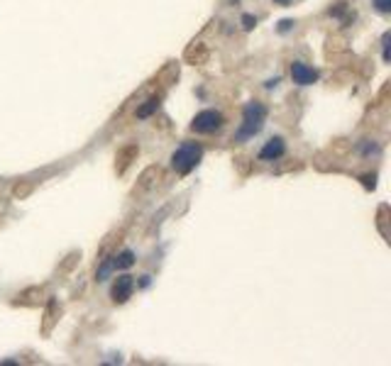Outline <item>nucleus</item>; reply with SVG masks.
Masks as SVG:
<instances>
[{
  "label": "nucleus",
  "mask_w": 391,
  "mask_h": 366,
  "mask_svg": "<svg viewBox=\"0 0 391 366\" xmlns=\"http://www.w3.org/2000/svg\"><path fill=\"white\" fill-rule=\"evenodd\" d=\"M267 115H269V108L264 103H259V100L245 103L242 105V122H240V127L235 132V142L245 144L247 139L257 137L262 132V127H264V122H267Z\"/></svg>",
  "instance_id": "1"
},
{
  "label": "nucleus",
  "mask_w": 391,
  "mask_h": 366,
  "mask_svg": "<svg viewBox=\"0 0 391 366\" xmlns=\"http://www.w3.org/2000/svg\"><path fill=\"white\" fill-rule=\"evenodd\" d=\"M201 159H203V147L198 142H183L171 154V168L179 176H189L191 171L201 164Z\"/></svg>",
  "instance_id": "2"
},
{
  "label": "nucleus",
  "mask_w": 391,
  "mask_h": 366,
  "mask_svg": "<svg viewBox=\"0 0 391 366\" xmlns=\"http://www.w3.org/2000/svg\"><path fill=\"white\" fill-rule=\"evenodd\" d=\"M225 117L220 110H213V108H205L201 110L193 120H191V132L196 134H215L218 130H223Z\"/></svg>",
  "instance_id": "3"
},
{
  "label": "nucleus",
  "mask_w": 391,
  "mask_h": 366,
  "mask_svg": "<svg viewBox=\"0 0 391 366\" xmlns=\"http://www.w3.org/2000/svg\"><path fill=\"white\" fill-rule=\"evenodd\" d=\"M134 288H137V286H134V276H130V274H120V276L112 281V288H110L112 303H118V305L127 303V300L132 298Z\"/></svg>",
  "instance_id": "4"
},
{
  "label": "nucleus",
  "mask_w": 391,
  "mask_h": 366,
  "mask_svg": "<svg viewBox=\"0 0 391 366\" xmlns=\"http://www.w3.org/2000/svg\"><path fill=\"white\" fill-rule=\"evenodd\" d=\"M286 156V142L284 137H269L264 147L259 149L257 154V161H264V164H271V161H279Z\"/></svg>",
  "instance_id": "5"
},
{
  "label": "nucleus",
  "mask_w": 391,
  "mask_h": 366,
  "mask_svg": "<svg viewBox=\"0 0 391 366\" xmlns=\"http://www.w3.org/2000/svg\"><path fill=\"white\" fill-rule=\"evenodd\" d=\"M291 81L296 86H313V83H318V71L303 61H293L291 64Z\"/></svg>",
  "instance_id": "6"
},
{
  "label": "nucleus",
  "mask_w": 391,
  "mask_h": 366,
  "mask_svg": "<svg viewBox=\"0 0 391 366\" xmlns=\"http://www.w3.org/2000/svg\"><path fill=\"white\" fill-rule=\"evenodd\" d=\"M134 261H137V254L132 249H123L118 256H112V269L115 271H127V269L134 266Z\"/></svg>",
  "instance_id": "7"
},
{
  "label": "nucleus",
  "mask_w": 391,
  "mask_h": 366,
  "mask_svg": "<svg viewBox=\"0 0 391 366\" xmlns=\"http://www.w3.org/2000/svg\"><path fill=\"white\" fill-rule=\"evenodd\" d=\"M159 105H162V98H159V95H152V98H147L145 103L137 108L134 117H137V120H147V117H152V115L159 110Z\"/></svg>",
  "instance_id": "8"
},
{
  "label": "nucleus",
  "mask_w": 391,
  "mask_h": 366,
  "mask_svg": "<svg viewBox=\"0 0 391 366\" xmlns=\"http://www.w3.org/2000/svg\"><path fill=\"white\" fill-rule=\"evenodd\" d=\"M357 152L362 159H377L381 154V147L379 142H374V139H362L357 144Z\"/></svg>",
  "instance_id": "9"
},
{
  "label": "nucleus",
  "mask_w": 391,
  "mask_h": 366,
  "mask_svg": "<svg viewBox=\"0 0 391 366\" xmlns=\"http://www.w3.org/2000/svg\"><path fill=\"white\" fill-rule=\"evenodd\" d=\"M328 17H342L345 25L355 22V12H352V17L347 15V3H335L333 8H328Z\"/></svg>",
  "instance_id": "10"
},
{
  "label": "nucleus",
  "mask_w": 391,
  "mask_h": 366,
  "mask_svg": "<svg viewBox=\"0 0 391 366\" xmlns=\"http://www.w3.org/2000/svg\"><path fill=\"white\" fill-rule=\"evenodd\" d=\"M112 271H115V269H112V256H105L101 264H98V269H96V281H98V283L108 281Z\"/></svg>",
  "instance_id": "11"
},
{
  "label": "nucleus",
  "mask_w": 391,
  "mask_h": 366,
  "mask_svg": "<svg viewBox=\"0 0 391 366\" xmlns=\"http://www.w3.org/2000/svg\"><path fill=\"white\" fill-rule=\"evenodd\" d=\"M132 156H137V147H127V149H123V152L118 154V161H120L118 171H120V174H123L125 168H127V164L132 161Z\"/></svg>",
  "instance_id": "12"
},
{
  "label": "nucleus",
  "mask_w": 391,
  "mask_h": 366,
  "mask_svg": "<svg viewBox=\"0 0 391 366\" xmlns=\"http://www.w3.org/2000/svg\"><path fill=\"white\" fill-rule=\"evenodd\" d=\"M193 56H196V64H203V61H205V59H208V52H205V49H203L201 44H193L189 49V52H186V59H193Z\"/></svg>",
  "instance_id": "13"
},
{
  "label": "nucleus",
  "mask_w": 391,
  "mask_h": 366,
  "mask_svg": "<svg viewBox=\"0 0 391 366\" xmlns=\"http://www.w3.org/2000/svg\"><path fill=\"white\" fill-rule=\"evenodd\" d=\"M389 42H391V32H389V30H386V32L381 34V59H384V64H389V61H391Z\"/></svg>",
  "instance_id": "14"
},
{
  "label": "nucleus",
  "mask_w": 391,
  "mask_h": 366,
  "mask_svg": "<svg viewBox=\"0 0 391 366\" xmlns=\"http://www.w3.org/2000/svg\"><path fill=\"white\" fill-rule=\"evenodd\" d=\"M257 25H259L257 15H249V12H245V15H242V30H245V32H252Z\"/></svg>",
  "instance_id": "15"
},
{
  "label": "nucleus",
  "mask_w": 391,
  "mask_h": 366,
  "mask_svg": "<svg viewBox=\"0 0 391 366\" xmlns=\"http://www.w3.org/2000/svg\"><path fill=\"white\" fill-rule=\"evenodd\" d=\"M359 183L364 186V190H374L377 188V174H364V176H359Z\"/></svg>",
  "instance_id": "16"
},
{
  "label": "nucleus",
  "mask_w": 391,
  "mask_h": 366,
  "mask_svg": "<svg viewBox=\"0 0 391 366\" xmlns=\"http://www.w3.org/2000/svg\"><path fill=\"white\" fill-rule=\"evenodd\" d=\"M372 5H374V10L381 12V15H389L391 12V0H372Z\"/></svg>",
  "instance_id": "17"
},
{
  "label": "nucleus",
  "mask_w": 391,
  "mask_h": 366,
  "mask_svg": "<svg viewBox=\"0 0 391 366\" xmlns=\"http://www.w3.org/2000/svg\"><path fill=\"white\" fill-rule=\"evenodd\" d=\"M293 27H296V22H293V20H289V17H286V20H281V22L277 25V32H279V34H289L291 30H293Z\"/></svg>",
  "instance_id": "18"
},
{
  "label": "nucleus",
  "mask_w": 391,
  "mask_h": 366,
  "mask_svg": "<svg viewBox=\"0 0 391 366\" xmlns=\"http://www.w3.org/2000/svg\"><path fill=\"white\" fill-rule=\"evenodd\" d=\"M134 286H137V288H149V286H152V276H149V274L140 276V281H134Z\"/></svg>",
  "instance_id": "19"
},
{
  "label": "nucleus",
  "mask_w": 391,
  "mask_h": 366,
  "mask_svg": "<svg viewBox=\"0 0 391 366\" xmlns=\"http://www.w3.org/2000/svg\"><path fill=\"white\" fill-rule=\"evenodd\" d=\"M279 83H281V78H279V76L267 78V81H264V88H267V90H274V88H277V86H279Z\"/></svg>",
  "instance_id": "20"
},
{
  "label": "nucleus",
  "mask_w": 391,
  "mask_h": 366,
  "mask_svg": "<svg viewBox=\"0 0 391 366\" xmlns=\"http://www.w3.org/2000/svg\"><path fill=\"white\" fill-rule=\"evenodd\" d=\"M30 193V186H15V196H27Z\"/></svg>",
  "instance_id": "21"
},
{
  "label": "nucleus",
  "mask_w": 391,
  "mask_h": 366,
  "mask_svg": "<svg viewBox=\"0 0 391 366\" xmlns=\"http://www.w3.org/2000/svg\"><path fill=\"white\" fill-rule=\"evenodd\" d=\"M274 5H281V8H286V5H291V0H271Z\"/></svg>",
  "instance_id": "22"
}]
</instances>
